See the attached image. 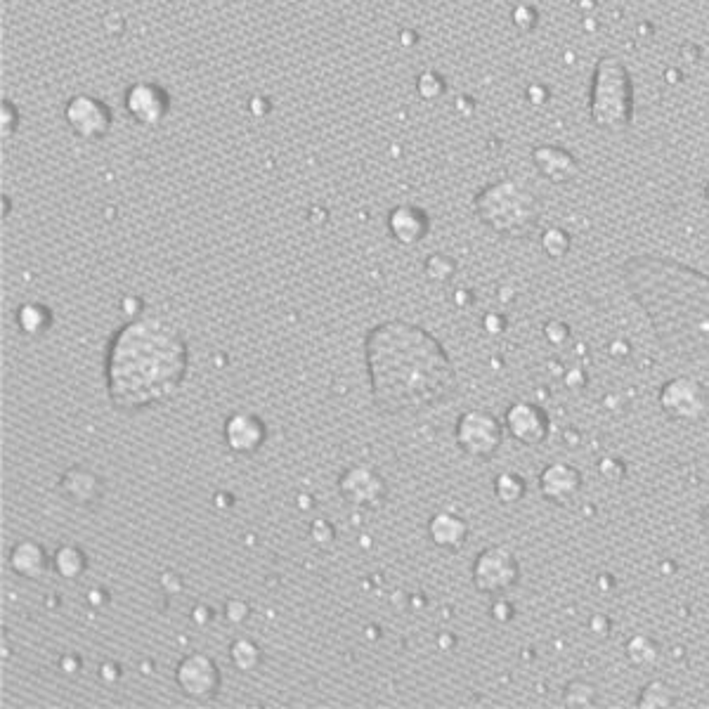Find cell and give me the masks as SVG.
<instances>
[{
    "label": "cell",
    "instance_id": "18",
    "mask_svg": "<svg viewBox=\"0 0 709 709\" xmlns=\"http://www.w3.org/2000/svg\"><path fill=\"white\" fill-rule=\"evenodd\" d=\"M60 492L76 506H95L104 497V483L88 468H69L60 478Z\"/></svg>",
    "mask_w": 709,
    "mask_h": 709
},
{
    "label": "cell",
    "instance_id": "35",
    "mask_svg": "<svg viewBox=\"0 0 709 709\" xmlns=\"http://www.w3.org/2000/svg\"><path fill=\"white\" fill-rule=\"evenodd\" d=\"M17 121H19V114H17L15 104L8 102V100H3V133L5 135L15 133Z\"/></svg>",
    "mask_w": 709,
    "mask_h": 709
},
{
    "label": "cell",
    "instance_id": "3",
    "mask_svg": "<svg viewBox=\"0 0 709 709\" xmlns=\"http://www.w3.org/2000/svg\"><path fill=\"white\" fill-rule=\"evenodd\" d=\"M190 350L182 331L156 315H140L116 331L104 355V383L114 409L145 412L164 405L185 383Z\"/></svg>",
    "mask_w": 709,
    "mask_h": 709
},
{
    "label": "cell",
    "instance_id": "28",
    "mask_svg": "<svg viewBox=\"0 0 709 709\" xmlns=\"http://www.w3.org/2000/svg\"><path fill=\"white\" fill-rule=\"evenodd\" d=\"M598 702V691L594 684H589V681H570L568 686H565L563 691V705L570 709H587L594 707Z\"/></svg>",
    "mask_w": 709,
    "mask_h": 709
},
{
    "label": "cell",
    "instance_id": "13",
    "mask_svg": "<svg viewBox=\"0 0 709 709\" xmlns=\"http://www.w3.org/2000/svg\"><path fill=\"white\" fill-rule=\"evenodd\" d=\"M123 107L130 119H133L142 128H156L161 126L171 107L168 93L161 86L149 81L133 83L123 95Z\"/></svg>",
    "mask_w": 709,
    "mask_h": 709
},
{
    "label": "cell",
    "instance_id": "12",
    "mask_svg": "<svg viewBox=\"0 0 709 709\" xmlns=\"http://www.w3.org/2000/svg\"><path fill=\"white\" fill-rule=\"evenodd\" d=\"M504 428L520 445L535 447L542 445V442L549 438L551 419L549 414L544 412V407L535 405V402L516 400L506 409Z\"/></svg>",
    "mask_w": 709,
    "mask_h": 709
},
{
    "label": "cell",
    "instance_id": "4",
    "mask_svg": "<svg viewBox=\"0 0 709 709\" xmlns=\"http://www.w3.org/2000/svg\"><path fill=\"white\" fill-rule=\"evenodd\" d=\"M473 211L480 223L499 237L525 239L537 230L542 204L528 185L516 178H502L476 194Z\"/></svg>",
    "mask_w": 709,
    "mask_h": 709
},
{
    "label": "cell",
    "instance_id": "16",
    "mask_svg": "<svg viewBox=\"0 0 709 709\" xmlns=\"http://www.w3.org/2000/svg\"><path fill=\"white\" fill-rule=\"evenodd\" d=\"M532 164L537 173L554 185H568L580 175V159L570 149L558 145H539L532 149Z\"/></svg>",
    "mask_w": 709,
    "mask_h": 709
},
{
    "label": "cell",
    "instance_id": "11",
    "mask_svg": "<svg viewBox=\"0 0 709 709\" xmlns=\"http://www.w3.org/2000/svg\"><path fill=\"white\" fill-rule=\"evenodd\" d=\"M175 684L185 698L208 702L220 691V669L208 655L190 653L175 667Z\"/></svg>",
    "mask_w": 709,
    "mask_h": 709
},
{
    "label": "cell",
    "instance_id": "22",
    "mask_svg": "<svg viewBox=\"0 0 709 709\" xmlns=\"http://www.w3.org/2000/svg\"><path fill=\"white\" fill-rule=\"evenodd\" d=\"M52 568L62 580H78L88 570V556L83 554L81 546L62 544L52 556Z\"/></svg>",
    "mask_w": 709,
    "mask_h": 709
},
{
    "label": "cell",
    "instance_id": "32",
    "mask_svg": "<svg viewBox=\"0 0 709 709\" xmlns=\"http://www.w3.org/2000/svg\"><path fill=\"white\" fill-rule=\"evenodd\" d=\"M251 617V606L242 598H230L225 603V620L230 624H244Z\"/></svg>",
    "mask_w": 709,
    "mask_h": 709
},
{
    "label": "cell",
    "instance_id": "31",
    "mask_svg": "<svg viewBox=\"0 0 709 709\" xmlns=\"http://www.w3.org/2000/svg\"><path fill=\"white\" fill-rule=\"evenodd\" d=\"M310 539H312V544L320 546V549H329V546L336 542V528L324 518L312 520Z\"/></svg>",
    "mask_w": 709,
    "mask_h": 709
},
{
    "label": "cell",
    "instance_id": "21",
    "mask_svg": "<svg viewBox=\"0 0 709 709\" xmlns=\"http://www.w3.org/2000/svg\"><path fill=\"white\" fill-rule=\"evenodd\" d=\"M17 327L24 336L41 338L52 327V310L43 303H24L17 310Z\"/></svg>",
    "mask_w": 709,
    "mask_h": 709
},
{
    "label": "cell",
    "instance_id": "7",
    "mask_svg": "<svg viewBox=\"0 0 709 709\" xmlns=\"http://www.w3.org/2000/svg\"><path fill=\"white\" fill-rule=\"evenodd\" d=\"M658 402L662 412L679 424H695L709 414V390L691 376H676L662 383Z\"/></svg>",
    "mask_w": 709,
    "mask_h": 709
},
{
    "label": "cell",
    "instance_id": "40",
    "mask_svg": "<svg viewBox=\"0 0 709 709\" xmlns=\"http://www.w3.org/2000/svg\"><path fill=\"white\" fill-rule=\"evenodd\" d=\"M700 528H702V532H705V535L709 537V504H707L705 509H702V513H700Z\"/></svg>",
    "mask_w": 709,
    "mask_h": 709
},
{
    "label": "cell",
    "instance_id": "25",
    "mask_svg": "<svg viewBox=\"0 0 709 709\" xmlns=\"http://www.w3.org/2000/svg\"><path fill=\"white\" fill-rule=\"evenodd\" d=\"M230 660L232 665L239 669V672H256L263 662V650H260L258 643H253L249 639H237L232 641L230 646Z\"/></svg>",
    "mask_w": 709,
    "mask_h": 709
},
{
    "label": "cell",
    "instance_id": "33",
    "mask_svg": "<svg viewBox=\"0 0 709 709\" xmlns=\"http://www.w3.org/2000/svg\"><path fill=\"white\" fill-rule=\"evenodd\" d=\"M537 22H539L537 10L530 8V5H518V8L513 10V24H516L520 31H525V34L535 29Z\"/></svg>",
    "mask_w": 709,
    "mask_h": 709
},
{
    "label": "cell",
    "instance_id": "2",
    "mask_svg": "<svg viewBox=\"0 0 709 709\" xmlns=\"http://www.w3.org/2000/svg\"><path fill=\"white\" fill-rule=\"evenodd\" d=\"M629 294L660 346L709 369V275L662 256H634L622 265Z\"/></svg>",
    "mask_w": 709,
    "mask_h": 709
},
{
    "label": "cell",
    "instance_id": "34",
    "mask_svg": "<svg viewBox=\"0 0 709 709\" xmlns=\"http://www.w3.org/2000/svg\"><path fill=\"white\" fill-rule=\"evenodd\" d=\"M483 329H485L490 336L504 334V329H506V317L499 315V312H487L485 320H483Z\"/></svg>",
    "mask_w": 709,
    "mask_h": 709
},
{
    "label": "cell",
    "instance_id": "20",
    "mask_svg": "<svg viewBox=\"0 0 709 709\" xmlns=\"http://www.w3.org/2000/svg\"><path fill=\"white\" fill-rule=\"evenodd\" d=\"M428 537L445 551H459L468 542V523L454 511H438L428 520Z\"/></svg>",
    "mask_w": 709,
    "mask_h": 709
},
{
    "label": "cell",
    "instance_id": "36",
    "mask_svg": "<svg viewBox=\"0 0 709 709\" xmlns=\"http://www.w3.org/2000/svg\"><path fill=\"white\" fill-rule=\"evenodd\" d=\"M145 305H142L140 298H123L121 301V312L126 315V320H135V317L142 315Z\"/></svg>",
    "mask_w": 709,
    "mask_h": 709
},
{
    "label": "cell",
    "instance_id": "23",
    "mask_svg": "<svg viewBox=\"0 0 709 709\" xmlns=\"http://www.w3.org/2000/svg\"><path fill=\"white\" fill-rule=\"evenodd\" d=\"M676 695L672 691V686L665 684V681L655 679L648 681L646 686L641 688L639 698H636V707L639 709H669L674 707Z\"/></svg>",
    "mask_w": 709,
    "mask_h": 709
},
{
    "label": "cell",
    "instance_id": "6",
    "mask_svg": "<svg viewBox=\"0 0 709 709\" xmlns=\"http://www.w3.org/2000/svg\"><path fill=\"white\" fill-rule=\"evenodd\" d=\"M504 435L506 428L502 421L485 409H468L459 416L457 431H454L459 450L478 461L492 459L502 447Z\"/></svg>",
    "mask_w": 709,
    "mask_h": 709
},
{
    "label": "cell",
    "instance_id": "1",
    "mask_svg": "<svg viewBox=\"0 0 709 709\" xmlns=\"http://www.w3.org/2000/svg\"><path fill=\"white\" fill-rule=\"evenodd\" d=\"M369 388L383 414L424 412L457 393V369L431 331L405 320L381 322L364 338Z\"/></svg>",
    "mask_w": 709,
    "mask_h": 709
},
{
    "label": "cell",
    "instance_id": "27",
    "mask_svg": "<svg viewBox=\"0 0 709 709\" xmlns=\"http://www.w3.org/2000/svg\"><path fill=\"white\" fill-rule=\"evenodd\" d=\"M539 244H542V251L551 260H563L572 249V237L563 227H546V230L539 234Z\"/></svg>",
    "mask_w": 709,
    "mask_h": 709
},
{
    "label": "cell",
    "instance_id": "10",
    "mask_svg": "<svg viewBox=\"0 0 709 709\" xmlns=\"http://www.w3.org/2000/svg\"><path fill=\"white\" fill-rule=\"evenodd\" d=\"M64 121L76 138L95 142L107 138L114 116L107 102L97 100L93 95H74L64 104Z\"/></svg>",
    "mask_w": 709,
    "mask_h": 709
},
{
    "label": "cell",
    "instance_id": "39",
    "mask_svg": "<svg viewBox=\"0 0 709 709\" xmlns=\"http://www.w3.org/2000/svg\"><path fill=\"white\" fill-rule=\"evenodd\" d=\"M62 669L67 674H74L81 669V662H78V658H74V655H67V658H62Z\"/></svg>",
    "mask_w": 709,
    "mask_h": 709
},
{
    "label": "cell",
    "instance_id": "26",
    "mask_svg": "<svg viewBox=\"0 0 709 709\" xmlns=\"http://www.w3.org/2000/svg\"><path fill=\"white\" fill-rule=\"evenodd\" d=\"M525 492H528V485H525V480L518 473H502V476L494 478V497L506 506H516L518 502H523Z\"/></svg>",
    "mask_w": 709,
    "mask_h": 709
},
{
    "label": "cell",
    "instance_id": "30",
    "mask_svg": "<svg viewBox=\"0 0 709 709\" xmlns=\"http://www.w3.org/2000/svg\"><path fill=\"white\" fill-rule=\"evenodd\" d=\"M447 83L442 81L440 74H435V71H424V74L419 76V81H416V90H419V95L424 97V100H435V97H440L445 93Z\"/></svg>",
    "mask_w": 709,
    "mask_h": 709
},
{
    "label": "cell",
    "instance_id": "19",
    "mask_svg": "<svg viewBox=\"0 0 709 709\" xmlns=\"http://www.w3.org/2000/svg\"><path fill=\"white\" fill-rule=\"evenodd\" d=\"M8 565L15 575L22 577V580H41V577L48 572L52 565V558L45 554V549L38 542H31V539H22L10 549Z\"/></svg>",
    "mask_w": 709,
    "mask_h": 709
},
{
    "label": "cell",
    "instance_id": "29",
    "mask_svg": "<svg viewBox=\"0 0 709 709\" xmlns=\"http://www.w3.org/2000/svg\"><path fill=\"white\" fill-rule=\"evenodd\" d=\"M424 275L435 284H447L457 275V263L445 253H433L424 260Z\"/></svg>",
    "mask_w": 709,
    "mask_h": 709
},
{
    "label": "cell",
    "instance_id": "37",
    "mask_svg": "<svg viewBox=\"0 0 709 709\" xmlns=\"http://www.w3.org/2000/svg\"><path fill=\"white\" fill-rule=\"evenodd\" d=\"M492 615H494V620L497 622H509L511 617H513V608H511V603L509 601H494V606H492Z\"/></svg>",
    "mask_w": 709,
    "mask_h": 709
},
{
    "label": "cell",
    "instance_id": "17",
    "mask_svg": "<svg viewBox=\"0 0 709 709\" xmlns=\"http://www.w3.org/2000/svg\"><path fill=\"white\" fill-rule=\"evenodd\" d=\"M431 230V218L419 206L402 204L388 213V232L395 242L402 246H416L424 242Z\"/></svg>",
    "mask_w": 709,
    "mask_h": 709
},
{
    "label": "cell",
    "instance_id": "5",
    "mask_svg": "<svg viewBox=\"0 0 709 709\" xmlns=\"http://www.w3.org/2000/svg\"><path fill=\"white\" fill-rule=\"evenodd\" d=\"M591 123L603 133H624L634 121V81L615 55L598 57L589 95Z\"/></svg>",
    "mask_w": 709,
    "mask_h": 709
},
{
    "label": "cell",
    "instance_id": "8",
    "mask_svg": "<svg viewBox=\"0 0 709 709\" xmlns=\"http://www.w3.org/2000/svg\"><path fill=\"white\" fill-rule=\"evenodd\" d=\"M520 582V563L506 546H487L473 561V584L480 594L504 596Z\"/></svg>",
    "mask_w": 709,
    "mask_h": 709
},
{
    "label": "cell",
    "instance_id": "15",
    "mask_svg": "<svg viewBox=\"0 0 709 709\" xmlns=\"http://www.w3.org/2000/svg\"><path fill=\"white\" fill-rule=\"evenodd\" d=\"M223 438L227 450L242 457H251L268 440V426L263 424V419L249 412H234L225 419Z\"/></svg>",
    "mask_w": 709,
    "mask_h": 709
},
{
    "label": "cell",
    "instance_id": "9",
    "mask_svg": "<svg viewBox=\"0 0 709 709\" xmlns=\"http://www.w3.org/2000/svg\"><path fill=\"white\" fill-rule=\"evenodd\" d=\"M338 492L355 509H381L388 499V483L379 468L353 464L338 476Z\"/></svg>",
    "mask_w": 709,
    "mask_h": 709
},
{
    "label": "cell",
    "instance_id": "41",
    "mask_svg": "<svg viewBox=\"0 0 709 709\" xmlns=\"http://www.w3.org/2000/svg\"><path fill=\"white\" fill-rule=\"evenodd\" d=\"M194 620H199V622H206L208 617H211V610H206L204 606H199V608H194Z\"/></svg>",
    "mask_w": 709,
    "mask_h": 709
},
{
    "label": "cell",
    "instance_id": "14",
    "mask_svg": "<svg viewBox=\"0 0 709 709\" xmlns=\"http://www.w3.org/2000/svg\"><path fill=\"white\" fill-rule=\"evenodd\" d=\"M582 473L580 468L565 461H554V464L544 466L539 473V494L554 506H572L577 502L582 492Z\"/></svg>",
    "mask_w": 709,
    "mask_h": 709
},
{
    "label": "cell",
    "instance_id": "38",
    "mask_svg": "<svg viewBox=\"0 0 709 709\" xmlns=\"http://www.w3.org/2000/svg\"><path fill=\"white\" fill-rule=\"evenodd\" d=\"M100 676L107 684H116L119 681V676H121V669L116 662H104V665L100 667Z\"/></svg>",
    "mask_w": 709,
    "mask_h": 709
},
{
    "label": "cell",
    "instance_id": "24",
    "mask_svg": "<svg viewBox=\"0 0 709 709\" xmlns=\"http://www.w3.org/2000/svg\"><path fill=\"white\" fill-rule=\"evenodd\" d=\"M624 653H627V660L632 662L634 667H643V669L653 667L655 662L660 660V646L650 639V636H643V634L629 639Z\"/></svg>",
    "mask_w": 709,
    "mask_h": 709
}]
</instances>
